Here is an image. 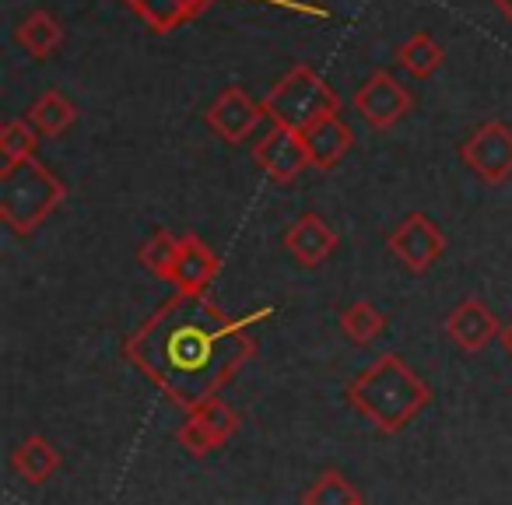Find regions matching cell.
<instances>
[{
    "instance_id": "6",
    "label": "cell",
    "mask_w": 512,
    "mask_h": 505,
    "mask_svg": "<svg viewBox=\"0 0 512 505\" xmlns=\"http://www.w3.org/2000/svg\"><path fill=\"white\" fill-rule=\"evenodd\" d=\"M460 162L474 172L481 183L502 186L512 179V127L488 120L460 144Z\"/></svg>"
},
{
    "instance_id": "9",
    "label": "cell",
    "mask_w": 512,
    "mask_h": 505,
    "mask_svg": "<svg viewBox=\"0 0 512 505\" xmlns=\"http://www.w3.org/2000/svg\"><path fill=\"white\" fill-rule=\"evenodd\" d=\"M264 120H267L264 102H256L253 95H246V88H239V85L221 88L218 99H214L204 113V123L211 127V134L228 144L249 141L253 130Z\"/></svg>"
},
{
    "instance_id": "23",
    "label": "cell",
    "mask_w": 512,
    "mask_h": 505,
    "mask_svg": "<svg viewBox=\"0 0 512 505\" xmlns=\"http://www.w3.org/2000/svg\"><path fill=\"white\" fill-rule=\"evenodd\" d=\"M36 148H39V130L29 120H22V116L4 120V127H0V155H4V165H18L25 158H36Z\"/></svg>"
},
{
    "instance_id": "20",
    "label": "cell",
    "mask_w": 512,
    "mask_h": 505,
    "mask_svg": "<svg viewBox=\"0 0 512 505\" xmlns=\"http://www.w3.org/2000/svg\"><path fill=\"white\" fill-rule=\"evenodd\" d=\"M337 327L351 344H369L386 330V313L379 306H372V302L358 299L337 313Z\"/></svg>"
},
{
    "instance_id": "19",
    "label": "cell",
    "mask_w": 512,
    "mask_h": 505,
    "mask_svg": "<svg viewBox=\"0 0 512 505\" xmlns=\"http://www.w3.org/2000/svg\"><path fill=\"white\" fill-rule=\"evenodd\" d=\"M442 57H446V53H442V46L435 43L428 32H414L411 39H404V43L397 46V67L411 74L414 81L432 78L442 67Z\"/></svg>"
},
{
    "instance_id": "12",
    "label": "cell",
    "mask_w": 512,
    "mask_h": 505,
    "mask_svg": "<svg viewBox=\"0 0 512 505\" xmlns=\"http://www.w3.org/2000/svg\"><path fill=\"white\" fill-rule=\"evenodd\" d=\"M221 274V257L200 239L197 232H186L179 235V257H176V267H172V285L176 292H186V295H207V288L218 281Z\"/></svg>"
},
{
    "instance_id": "5",
    "label": "cell",
    "mask_w": 512,
    "mask_h": 505,
    "mask_svg": "<svg viewBox=\"0 0 512 505\" xmlns=\"http://www.w3.org/2000/svg\"><path fill=\"white\" fill-rule=\"evenodd\" d=\"M242 428V418L232 404H225L221 397H211L197 407V411L186 414V421L176 428V442L193 456V460H204L214 449H221L225 442H232Z\"/></svg>"
},
{
    "instance_id": "8",
    "label": "cell",
    "mask_w": 512,
    "mask_h": 505,
    "mask_svg": "<svg viewBox=\"0 0 512 505\" xmlns=\"http://www.w3.org/2000/svg\"><path fill=\"white\" fill-rule=\"evenodd\" d=\"M351 106L369 127L390 130L414 109V95L404 81H397L390 71H372L351 95Z\"/></svg>"
},
{
    "instance_id": "17",
    "label": "cell",
    "mask_w": 512,
    "mask_h": 505,
    "mask_svg": "<svg viewBox=\"0 0 512 505\" xmlns=\"http://www.w3.org/2000/svg\"><path fill=\"white\" fill-rule=\"evenodd\" d=\"M15 43L22 46L32 60H50L53 53L60 50V43H64V29H60V22L50 11L39 8V11H29V15L18 22Z\"/></svg>"
},
{
    "instance_id": "22",
    "label": "cell",
    "mask_w": 512,
    "mask_h": 505,
    "mask_svg": "<svg viewBox=\"0 0 512 505\" xmlns=\"http://www.w3.org/2000/svg\"><path fill=\"white\" fill-rule=\"evenodd\" d=\"M176 257H179V235L165 232V228H155V232H151L148 239L137 246V264H141L148 274H155V278H162V281L172 278Z\"/></svg>"
},
{
    "instance_id": "24",
    "label": "cell",
    "mask_w": 512,
    "mask_h": 505,
    "mask_svg": "<svg viewBox=\"0 0 512 505\" xmlns=\"http://www.w3.org/2000/svg\"><path fill=\"white\" fill-rule=\"evenodd\" d=\"M498 344H502V351H505V355L512 358V320H509V323H505V327H502V337H498Z\"/></svg>"
},
{
    "instance_id": "7",
    "label": "cell",
    "mask_w": 512,
    "mask_h": 505,
    "mask_svg": "<svg viewBox=\"0 0 512 505\" xmlns=\"http://www.w3.org/2000/svg\"><path fill=\"white\" fill-rule=\"evenodd\" d=\"M386 249L407 267L411 274H425L428 267L439 264V257L446 253V235L435 225L428 214L414 211L407 218H400L397 225L386 232Z\"/></svg>"
},
{
    "instance_id": "16",
    "label": "cell",
    "mask_w": 512,
    "mask_h": 505,
    "mask_svg": "<svg viewBox=\"0 0 512 505\" xmlns=\"http://www.w3.org/2000/svg\"><path fill=\"white\" fill-rule=\"evenodd\" d=\"M151 32L165 36V32L179 29V25L193 22L197 15H204L214 0H123Z\"/></svg>"
},
{
    "instance_id": "11",
    "label": "cell",
    "mask_w": 512,
    "mask_h": 505,
    "mask_svg": "<svg viewBox=\"0 0 512 505\" xmlns=\"http://www.w3.org/2000/svg\"><path fill=\"white\" fill-rule=\"evenodd\" d=\"M442 330H446V337L456 344L460 351H484L491 341H498L502 337V323H498V316L491 313L488 306H484L481 299H460L453 309H449V316L442 320Z\"/></svg>"
},
{
    "instance_id": "4",
    "label": "cell",
    "mask_w": 512,
    "mask_h": 505,
    "mask_svg": "<svg viewBox=\"0 0 512 505\" xmlns=\"http://www.w3.org/2000/svg\"><path fill=\"white\" fill-rule=\"evenodd\" d=\"M260 102H264L271 127H288L299 134H306L327 116H341V95L306 64H295L285 78L274 81Z\"/></svg>"
},
{
    "instance_id": "1",
    "label": "cell",
    "mask_w": 512,
    "mask_h": 505,
    "mask_svg": "<svg viewBox=\"0 0 512 505\" xmlns=\"http://www.w3.org/2000/svg\"><path fill=\"white\" fill-rule=\"evenodd\" d=\"M271 316L274 306L228 316L211 295L176 292L123 341V358L190 414L256 358L253 334Z\"/></svg>"
},
{
    "instance_id": "15",
    "label": "cell",
    "mask_w": 512,
    "mask_h": 505,
    "mask_svg": "<svg viewBox=\"0 0 512 505\" xmlns=\"http://www.w3.org/2000/svg\"><path fill=\"white\" fill-rule=\"evenodd\" d=\"M60 463H64V456H60V449L53 446L46 435H29V439H22L11 449V470H15L25 484H32V488L50 481L60 470Z\"/></svg>"
},
{
    "instance_id": "14",
    "label": "cell",
    "mask_w": 512,
    "mask_h": 505,
    "mask_svg": "<svg viewBox=\"0 0 512 505\" xmlns=\"http://www.w3.org/2000/svg\"><path fill=\"white\" fill-rule=\"evenodd\" d=\"M302 141H306L313 169L327 172V169H334V165L341 162L351 148H355V130L348 127L344 116H327V120H320L316 127H309L306 134H302Z\"/></svg>"
},
{
    "instance_id": "25",
    "label": "cell",
    "mask_w": 512,
    "mask_h": 505,
    "mask_svg": "<svg viewBox=\"0 0 512 505\" xmlns=\"http://www.w3.org/2000/svg\"><path fill=\"white\" fill-rule=\"evenodd\" d=\"M495 11L505 18V22H512V0H495Z\"/></svg>"
},
{
    "instance_id": "2",
    "label": "cell",
    "mask_w": 512,
    "mask_h": 505,
    "mask_svg": "<svg viewBox=\"0 0 512 505\" xmlns=\"http://www.w3.org/2000/svg\"><path fill=\"white\" fill-rule=\"evenodd\" d=\"M432 397V386L393 351H383L379 358H372V365H365L344 386V400H348L351 411L372 421L383 435L404 432L432 404Z\"/></svg>"
},
{
    "instance_id": "18",
    "label": "cell",
    "mask_w": 512,
    "mask_h": 505,
    "mask_svg": "<svg viewBox=\"0 0 512 505\" xmlns=\"http://www.w3.org/2000/svg\"><path fill=\"white\" fill-rule=\"evenodd\" d=\"M25 120L39 130V137H60L74 127V120H78V106H74L64 92H43L29 106V116H25Z\"/></svg>"
},
{
    "instance_id": "21",
    "label": "cell",
    "mask_w": 512,
    "mask_h": 505,
    "mask_svg": "<svg viewBox=\"0 0 512 505\" xmlns=\"http://www.w3.org/2000/svg\"><path fill=\"white\" fill-rule=\"evenodd\" d=\"M302 505H365L362 491L355 488V481L341 474V470H323L299 498Z\"/></svg>"
},
{
    "instance_id": "13",
    "label": "cell",
    "mask_w": 512,
    "mask_h": 505,
    "mask_svg": "<svg viewBox=\"0 0 512 505\" xmlns=\"http://www.w3.org/2000/svg\"><path fill=\"white\" fill-rule=\"evenodd\" d=\"M337 246H341V239H337L334 225L316 211L295 218L285 232V249L295 257V264L306 267V271L327 264V260L337 253Z\"/></svg>"
},
{
    "instance_id": "3",
    "label": "cell",
    "mask_w": 512,
    "mask_h": 505,
    "mask_svg": "<svg viewBox=\"0 0 512 505\" xmlns=\"http://www.w3.org/2000/svg\"><path fill=\"white\" fill-rule=\"evenodd\" d=\"M67 197L57 172L39 158L0 169V221L15 235H32Z\"/></svg>"
},
{
    "instance_id": "10",
    "label": "cell",
    "mask_w": 512,
    "mask_h": 505,
    "mask_svg": "<svg viewBox=\"0 0 512 505\" xmlns=\"http://www.w3.org/2000/svg\"><path fill=\"white\" fill-rule=\"evenodd\" d=\"M253 162L264 169V176L278 186H288L302 176L306 169H313L309 162L306 141L299 130L288 127H271L260 141L253 144Z\"/></svg>"
}]
</instances>
